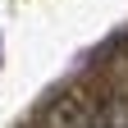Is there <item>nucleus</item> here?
<instances>
[{"instance_id": "nucleus-1", "label": "nucleus", "mask_w": 128, "mask_h": 128, "mask_svg": "<svg viewBox=\"0 0 128 128\" xmlns=\"http://www.w3.org/2000/svg\"><path fill=\"white\" fill-rule=\"evenodd\" d=\"M41 128H101L96 101H87L82 92H60L41 110Z\"/></svg>"}, {"instance_id": "nucleus-2", "label": "nucleus", "mask_w": 128, "mask_h": 128, "mask_svg": "<svg viewBox=\"0 0 128 128\" xmlns=\"http://www.w3.org/2000/svg\"><path fill=\"white\" fill-rule=\"evenodd\" d=\"M96 114H101V128H128V96L110 92L105 101H96Z\"/></svg>"}]
</instances>
